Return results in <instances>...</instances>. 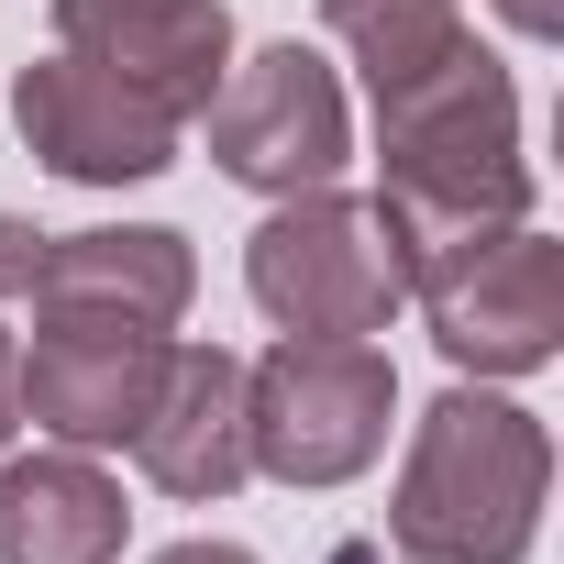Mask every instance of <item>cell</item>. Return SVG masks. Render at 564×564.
I'll return each instance as SVG.
<instances>
[{
  "label": "cell",
  "mask_w": 564,
  "mask_h": 564,
  "mask_svg": "<svg viewBox=\"0 0 564 564\" xmlns=\"http://www.w3.org/2000/svg\"><path fill=\"white\" fill-rule=\"evenodd\" d=\"M553 498V432L498 388H443L410 421L388 542L399 564H531Z\"/></svg>",
  "instance_id": "7a4b0ae2"
},
{
  "label": "cell",
  "mask_w": 564,
  "mask_h": 564,
  "mask_svg": "<svg viewBox=\"0 0 564 564\" xmlns=\"http://www.w3.org/2000/svg\"><path fill=\"white\" fill-rule=\"evenodd\" d=\"M410 300H421L443 366H465L476 388L542 377V366L564 355V243L531 232V221H509V232H487V243L432 254V265L410 276Z\"/></svg>",
  "instance_id": "5b68a950"
},
{
  "label": "cell",
  "mask_w": 564,
  "mask_h": 564,
  "mask_svg": "<svg viewBox=\"0 0 564 564\" xmlns=\"http://www.w3.org/2000/svg\"><path fill=\"white\" fill-rule=\"evenodd\" d=\"M155 564H254V553H243V542H221V531H199V542H166Z\"/></svg>",
  "instance_id": "2e32d148"
},
{
  "label": "cell",
  "mask_w": 564,
  "mask_h": 564,
  "mask_svg": "<svg viewBox=\"0 0 564 564\" xmlns=\"http://www.w3.org/2000/svg\"><path fill=\"white\" fill-rule=\"evenodd\" d=\"M56 12V45L111 67L122 89H144L155 111L199 122L221 67H232V12L221 0H45Z\"/></svg>",
  "instance_id": "9c48e42d"
},
{
  "label": "cell",
  "mask_w": 564,
  "mask_h": 564,
  "mask_svg": "<svg viewBox=\"0 0 564 564\" xmlns=\"http://www.w3.org/2000/svg\"><path fill=\"white\" fill-rule=\"evenodd\" d=\"M322 23L344 34V56H355L366 89H388V78L432 67L443 45H465V12H454V0H322Z\"/></svg>",
  "instance_id": "4fadbf2b"
},
{
  "label": "cell",
  "mask_w": 564,
  "mask_h": 564,
  "mask_svg": "<svg viewBox=\"0 0 564 564\" xmlns=\"http://www.w3.org/2000/svg\"><path fill=\"white\" fill-rule=\"evenodd\" d=\"M12 432H23V333L0 322V454H12Z\"/></svg>",
  "instance_id": "5bb4252c"
},
{
  "label": "cell",
  "mask_w": 564,
  "mask_h": 564,
  "mask_svg": "<svg viewBox=\"0 0 564 564\" xmlns=\"http://www.w3.org/2000/svg\"><path fill=\"white\" fill-rule=\"evenodd\" d=\"M399 366L344 333H276L243 366V454L276 487H355L388 454Z\"/></svg>",
  "instance_id": "277c9868"
},
{
  "label": "cell",
  "mask_w": 564,
  "mask_h": 564,
  "mask_svg": "<svg viewBox=\"0 0 564 564\" xmlns=\"http://www.w3.org/2000/svg\"><path fill=\"white\" fill-rule=\"evenodd\" d=\"M122 476L78 443L12 454L0 465V564H122Z\"/></svg>",
  "instance_id": "7c38bea8"
},
{
  "label": "cell",
  "mask_w": 564,
  "mask_h": 564,
  "mask_svg": "<svg viewBox=\"0 0 564 564\" xmlns=\"http://www.w3.org/2000/svg\"><path fill=\"white\" fill-rule=\"evenodd\" d=\"M243 289L276 333H344V344H377L399 311H410V254H399V221L388 199L366 188H300L276 199L243 243Z\"/></svg>",
  "instance_id": "3957f363"
},
{
  "label": "cell",
  "mask_w": 564,
  "mask_h": 564,
  "mask_svg": "<svg viewBox=\"0 0 564 564\" xmlns=\"http://www.w3.org/2000/svg\"><path fill=\"white\" fill-rule=\"evenodd\" d=\"M133 465L155 498L177 509H221L254 454H243V355L221 344H166V377H155V410L133 421Z\"/></svg>",
  "instance_id": "30bf717a"
},
{
  "label": "cell",
  "mask_w": 564,
  "mask_h": 564,
  "mask_svg": "<svg viewBox=\"0 0 564 564\" xmlns=\"http://www.w3.org/2000/svg\"><path fill=\"white\" fill-rule=\"evenodd\" d=\"M498 23L520 45H564V0H498Z\"/></svg>",
  "instance_id": "9a60e30c"
},
{
  "label": "cell",
  "mask_w": 564,
  "mask_h": 564,
  "mask_svg": "<svg viewBox=\"0 0 564 564\" xmlns=\"http://www.w3.org/2000/svg\"><path fill=\"white\" fill-rule=\"evenodd\" d=\"M12 122L67 188H144L177 166V111H155L144 89H122L111 67H89L67 45L12 78Z\"/></svg>",
  "instance_id": "ba28073f"
},
{
  "label": "cell",
  "mask_w": 564,
  "mask_h": 564,
  "mask_svg": "<svg viewBox=\"0 0 564 564\" xmlns=\"http://www.w3.org/2000/svg\"><path fill=\"white\" fill-rule=\"evenodd\" d=\"M210 166L254 199H300V188H333L355 166V111H344V78L311 56V45H265L243 67H221L210 89Z\"/></svg>",
  "instance_id": "8992f818"
},
{
  "label": "cell",
  "mask_w": 564,
  "mask_h": 564,
  "mask_svg": "<svg viewBox=\"0 0 564 564\" xmlns=\"http://www.w3.org/2000/svg\"><path fill=\"white\" fill-rule=\"evenodd\" d=\"M166 344H177V333H144V322L34 311V333H23V421H34L45 443L122 454V443H133V421L155 410Z\"/></svg>",
  "instance_id": "52a82bcc"
},
{
  "label": "cell",
  "mask_w": 564,
  "mask_h": 564,
  "mask_svg": "<svg viewBox=\"0 0 564 564\" xmlns=\"http://www.w3.org/2000/svg\"><path fill=\"white\" fill-rule=\"evenodd\" d=\"M377 111V199L399 221L410 276L454 243H487L509 221H531V155H520V89L509 67L465 34L432 67L366 89Z\"/></svg>",
  "instance_id": "6da1fadb"
},
{
  "label": "cell",
  "mask_w": 564,
  "mask_h": 564,
  "mask_svg": "<svg viewBox=\"0 0 564 564\" xmlns=\"http://www.w3.org/2000/svg\"><path fill=\"white\" fill-rule=\"evenodd\" d=\"M34 311H78V322H144L177 333L199 300V254L166 221H100V232H45L34 254Z\"/></svg>",
  "instance_id": "8fae6325"
}]
</instances>
